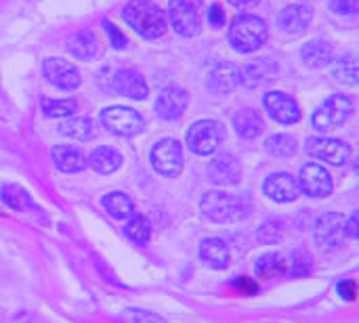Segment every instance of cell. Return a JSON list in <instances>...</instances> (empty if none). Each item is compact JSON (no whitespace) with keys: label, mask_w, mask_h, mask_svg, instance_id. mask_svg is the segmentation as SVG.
<instances>
[{"label":"cell","mask_w":359,"mask_h":323,"mask_svg":"<svg viewBox=\"0 0 359 323\" xmlns=\"http://www.w3.org/2000/svg\"><path fill=\"white\" fill-rule=\"evenodd\" d=\"M122 17L128 27L147 40L160 38L168 29L166 13L151 0H128L122 8Z\"/></svg>","instance_id":"cell-1"},{"label":"cell","mask_w":359,"mask_h":323,"mask_svg":"<svg viewBox=\"0 0 359 323\" xmlns=\"http://www.w3.org/2000/svg\"><path fill=\"white\" fill-rule=\"evenodd\" d=\"M200 212L212 223H238L248 217V202L225 191H208L200 200Z\"/></svg>","instance_id":"cell-2"},{"label":"cell","mask_w":359,"mask_h":323,"mask_svg":"<svg viewBox=\"0 0 359 323\" xmlns=\"http://www.w3.org/2000/svg\"><path fill=\"white\" fill-rule=\"evenodd\" d=\"M229 42L238 53H255L267 42V25L261 17L242 13L231 21Z\"/></svg>","instance_id":"cell-3"},{"label":"cell","mask_w":359,"mask_h":323,"mask_svg":"<svg viewBox=\"0 0 359 323\" xmlns=\"http://www.w3.org/2000/svg\"><path fill=\"white\" fill-rule=\"evenodd\" d=\"M202 0H170L166 15L170 27L183 38L198 36L202 29Z\"/></svg>","instance_id":"cell-4"},{"label":"cell","mask_w":359,"mask_h":323,"mask_svg":"<svg viewBox=\"0 0 359 323\" xmlns=\"http://www.w3.org/2000/svg\"><path fill=\"white\" fill-rule=\"evenodd\" d=\"M353 111V99L349 95H332L328 97L311 116V124L320 132H328L339 128L349 120Z\"/></svg>","instance_id":"cell-5"},{"label":"cell","mask_w":359,"mask_h":323,"mask_svg":"<svg viewBox=\"0 0 359 323\" xmlns=\"http://www.w3.org/2000/svg\"><path fill=\"white\" fill-rule=\"evenodd\" d=\"M223 141V126L215 120H200L189 126L185 135V145L196 156H210L219 149Z\"/></svg>","instance_id":"cell-6"},{"label":"cell","mask_w":359,"mask_h":323,"mask_svg":"<svg viewBox=\"0 0 359 323\" xmlns=\"http://www.w3.org/2000/svg\"><path fill=\"white\" fill-rule=\"evenodd\" d=\"M313 240L322 250H339L347 240V221L339 212L322 214L313 225Z\"/></svg>","instance_id":"cell-7"},{"label":"cell","mask_w":359,"mask_h":323,"mask_svg":"<svg viewBox=\"0 0 359 323\" xmlns=\"http://www.w3.org/2000/svg\"><path fill=\"white\" fill-rule=\"evenodd\" d=\"M149 158L154 170L162 177L172 179L183 170V147L177 139H160L154 145Z\"/></svg>","instance_id":"cell-8"},{"label":"cell","mask_w":359,"mask_h":323,"mask_svg":"<svg viewBox=\"0 0 359 323\" xmlns=\"http://www.w3.org/2000/svg\"><path fill=\"white\" fill-rule=\"evenodd\" d=\"M101 124L107 132L118 135V137H133L139 135L145 126L143 118L139 111L130 107H107L101 111Z\"/></svg>","instance_id":"cell-9"},{"label":"cell","mask_w":359,"mask_h":323,"mask_svg":"<svg viewBox=\"0 0 359 323\" xmlns=\"http://www.w3.org/2000/svg\"><path fill=\"white\" fill-rule=\"evenodd\" d=\"M297 183H299V191H303L307 198H313V200L328 198L334 189L330 172L324 166L313 164V162H309L301 168Z\"/></svg>","instance_id":"cell-10"},{"label":"cell","mask_w":359,"mask_h":323,"mask_svg":"<svg viewBox=\"0 0 359 323\" xmlns=\"http://www.w3.org/2000/svg\"><path fill=\"white\" fill-rule=\"evenodd\" d=\"M42 74H44V78L53 86H57L61 90H67V92L69 90H76L82 84V76H80L78 67L74 63L61 59V57H48V59H44Z\"/></svg>","instance_id":"cell-11"},{"label":"cell","mask_w":359,"mask_h":323,"mask_svg":"<svg viewBox=\"0 0 359 323\" xmlns=\"http://www.w3.org/2000/svg\"><path fill=\"white\" fill-rule=\"evenodd\" d=\"M307 153L311 158L328 162L332 166H343L351 158V147L345 141H339V139L313 137V139H307Z\"/></svg>","instance_id":"cell-12"},{"label":"cell","mask_w":359,"mask_h":323,"mask_svg":"<svg viewBox=\"0 0 359 323\" xmlns=\"http://www.w3.org/2000/svg\"><path fill=\"white\" fill-rule=\"evenodd\" d=\"M263 107L269 114V118L276 120V122H280V124H294V122L301 120V107H299V103L290 95H286L282 90L267 92L263 97Z\"/></svg>","instance_id":"cell-13"},{"label":"cell","mask_w":359,"mask_h":323,"mask_svg":"<svg viewBox=\"0 0 359 323\" xmlns=\"http://www.w3.org/2000/svg\"><path fill=\"white\" fill-rule=\"evenodd\" d=\"M187 107V90L181 86H166L156 99V116L160 120H179Z\"/></svg>","instance_id":"cell-14"},{"label":"cell","mask_w":359,"mask_h":323,"mask_svg":"<svg viewBox=\"0 0 359 323\" xmlns=\"http://www.w3.org/2000/svg\"><path fill=\"white\" fill-rule=\"evenodd\" d=\"M208 179L215 185H221V187L238 185L240 179H242V166H240V162L231 153H221V156L210 160V164H208Z\"/></svg>","instance_id":"cell-15"},{"label":"cell","mask_w":359,"mask_h":323,"mask_svg":"<svg viewBox=\"0 0 359 323\" xmlns=\"http://www.w3.org/2000/svg\"><path fill=\"white\" fill-rule=\"evenodd\" d=\"M263 193L278 204H290L299 198V183L294 177L286 172L269 174L263 183Z\"/></svg>","instance_id":"cell-16"},{"label":"cell","mask_w":359,"mask_h":323,"mask_svg":"<svg viewBox=\"0 0 359 323\" xmlns=\"http://www.w3.org/2000/svg\"><path fill=\"white\" fill-rule=\"evenodd\" d=\"M111 88L118 95L135 99V101H143L149 95V86H147L145 78L139 71H135V69H120V71H116L114 78H111Z\"/></svg>","instance_id":"cell-17"},{"label":"cell","mask_w":359,"mask_h":323,"mask_svg":"<svg viewBox=\"0 0 359 323\" xmlns=\"http://www.w3.org/2000/svg\"><path fill=\"white\" fill-rule=\"evenodd\" d=\"M278 65L269 59H257L240 69V84L246 88H261L276 80Z\"/></svg>","instance_id":"cell-18"},{"label":"cell","mask_w":359,"mask_h":323,"mask_svg":"<svg viewBox=\"0 0 359 323\" xmlns=\"http://www.w3.org/2000/svg\"><path fill=\"white\" fill-rule=\"evenodd\" d=\"M311 19H313V11L307 4H288L278 15L280 27L288 34H299V32L307 29Z\"/></svg>","instance_id":"cell-19"},{"label":"cell","mask_w":359,"mask_h":323,"mask_svg":"<svg viewBox=\"0 0 359 323\" xmlns=\"http://www.w3.org/2000/svg\"><path fill=\"white\" fill-rule=\"evenodd\" d=\"M240 84V69L227 61L217 63L208 74V88L217 95L231 92Z\"/></svg>","instance_id":"cell-20"},{"label":"cell","mask_w":359,"mask_h":323,"mask_svg":"<svg viewBox=\"0 0 359 323\" xmlns=\"http://www.w3.org/2000/svg\"><path fill=\"white\" fill-rule=\"evenodd\" d=\"M50 156H53L55 166L61 172H67V174L82 172L88 166L84 153L78 147H74V145H55L53 151H50Z\"/></svg>","instance_id":"cell-21"},{"label":"cell","mask_w":359,"mask_h":323,"mask_svg":"<svg viewBox=\"0 0 359 323\" xmlns=\"http://www.w3.org/2000/svg\"><path fill=\"white\" fill-rule=\"evenodd\" d=\"M200 259L210 267V269H217V271H223L229 267V246L219 240V238H208L200 244Z\"/></svg>","instance_id":"cell-22"},{"label":"cell","mask_w":359,"mask_h":323,"mask_svg":"<svg viewBox=\"0 0 359 323\" xmlns=\"http://www.w3.org/2000/svg\"><path fill=\"white\" fill-rule=\"evenodd\" d=\"M233 128H236L238 137H242V139H257L263 132L265 124H263V118L257 109L242 107L233 116Z\"/></svg>","instance_id":"cell-23"},{"label":"cell","mask_w":359,"mask_h":323,"mask_svg":"<svg viewBox=\"0 0 359 323\" xmlns=\"http://www.w3.org/2000/svg\"><path fill=\"white\" fill-rule=\"evenodd\" d=\"M65 44H67V50L76 59H82V61H90L99 50V40H97L95 32H90V29H82V32L72 34Z\"/></svg>","instance_id":"cell-24"},{"label":"cell","mask_w":359,"mask_h":323,"mask_svg":"<svg viewBox=\"0 0 359 323\" xmlns=\"http://www.w3.org/2000/svg\"><path fill=\"white\" fill-rule=\"evenodd\" d=\"M86 164L99 174H111L122 166V156L118 153V149L101 145V147L93 149V153L86 158Z\"/></svg>","instance_id":"cell-25"},{"label":"cell","mask_w":359,"mask_h":323,"mask_svg":"<svg viewBox=\"0 0 359 323\" xmlns=\"http://www.w3.org/2000/svg\"><path fill=\"white\" fill-rule=\"evenodd\" d=\"M255 273L261 280H276L288 273V259L282 252H267L257 259Z\"/></svg>","instance_id":"cell-26"},{"label":"cell","mask_w":359,"mask_h":323,"mask_svg":"<svg viewBox=\"0 0 359 323\" xmlns=\"http://www.w3.org/2000/svg\"><path fill=\"white\" fill-rule=\"evenodd\" d=\"M59 132L74 141H90L97 135L95 122L86 116H69L65 122L59 124Z\"/></svg>","instance_id":"cell-27"},{"label":"cell","mask_w":359,"mask_h":323,"mask_svg":"<svg viewBox=\"0 0 359 323\" xmlns=\"http://www.w3.org/2000/svg\"><path fill=\"white\" fill-rule=\"evenodd\" d=\"M301 57L307 67H326L334 61V48L328 42L316 40V42H307L301 48Z\"/></svg>","instance_id":"cell-28"},{"label":"cell","mask_w":359,"mask_h":323,"mask_svg":"<svg viewBox=\"0 0 359 323\" xmlns=\"http://www.w3.org/2000/svg\"><path fill=\"white\" fill-rule=\"evenodd\" d=\"M332 76L339 84L345 86H358L359 84V57L355 55H343L341 59L332 61Z\"/></svg>","instance_id":"cell-29"},{"label":"cell","mask_w":359,"mask_h":323,"mask_svg":"<svg viewBox=\"0 0 359 323\" xmlns=\"http://www.w3.org/2000/svg\"><path fill=\"white\" fill-rule=\"evenodd\" d=\"M101 204H103L105 212H107L109 217L118 219V221L130 219V217L135 214V204H133V200H130L126 193H120V191L107 193V195L101 200Z\"/></svg>","instance_id":"cell-30"},{"label":"cell","mask_w":359,"mask_h":323,"mask_svg":"<svg viewBox=\"0 0 359 323\" xmlns=\"http://www.w3.org/2000/svg\"><path fill=\"white\" fill-rule=\"evenodd\" d=\"M0 198H2V202H4L8 208H11V210H15V212H23V210L34 208V202H32L29 193H27L23 187L15 185V183H6V185H2V189H0Z\"/></svg>","instance_id":"cell-31"},{"label":"cell","mask_w":359,"mask_h":323,"mask_svg":"<svg viewBox=\"0 0 359 323\" xmlns=\"http://www.w3.org/2000/svg\"><path fill=\"white\" fill-rule=\"evenodd\" d=\"M265 151L273 158H290L297 151V139L286 132L271 135L265 141Z\"/></svg>","instance_id":"cell-32"},{"label":"cell","mask_w":359,"mask_h":323,"mask_svg":"<svg viewBox=\"0 0 359 323\" xmlns=\"http://www.w3.org/2000/svg\"><path fill=\"white\" fill-rule=\"evenodd\" d=\"M124 233H126V238H128L130 242H135V244H139V246H145V244L149 242V238H151V225H149V221H147L145 217L133 214V217L128 219L126 227H124Z\"/></svg>","instance_id":"cell-33"},{"label":"cell","mask_w":359,"mask_h":323,"mask_svg":"<svg viewBox=\"0 0 359 323\" xmlns=\"http://www.w3.org/2000/svg\"><path fill=\"white\" fill-rule=\"evenodd\" d=\"M78 109L74 99H42V111L48 118H69Z\"/></svg>","instance_id":"cell-34"},{"label":"cell","mask_w":359,"mask_h":323,"mask_svg":"<svg viewBox=\"0 0 359 323\" xmlns=\"http://www.w3.org/2000/svg\"><path fill=\"white\" fill-rule=\"evenodd\" d=\"M257 240L261 244H276L278 240H282V225L278 221H265L257 229Z\"/></svg>","instance_id":"cell-35"},{"label":"cell","mask_w":359,"mask_h":323,"mask_svg":"<svg viewBox=\"0 0 359 323\" xmlns=\"http://www.w3.org/2000/svg\"><path fill=\"white\" fill-rule=\"evenodd\" d=\"M122 323H164V319L156 313L141 311V309H126L122 313Z\"/></svg>","instance_id":"cell-36"},{"label":"cell","mask_w":359,"mask_h":323,"mask_svg":"<svg viewBox=\"0 0 359 323\" xmlns=\"http://www.w3.org/2000/svg\"><path fill=\"white\" fill-rule=\"evenodd\" d=\"M103 27H105V32H107V36H109V42H111V46L114 48H126V38H124V34L111 23V21H103Z\"/></svg>","instance_id":"cell-37"},{"label":"cell","mask_w":359,"mask_h":323,"mask_svg":"<svg viewBox=\"0 0 359 323\" xmlns=\"http://www.w3.org/2000/svg\"><path fill=\"white\" fill-rule=\"evenodd\" d=\"M233 288L238 292H242L244 296H252V294L259 292V284L255 280H250V277H236L233 280Z\"/></svg>","instance_id":"cell-38"},{"label":"cell","mask_w":359,"mask_h":323,"mask_svg":"<svg viewBox=\"0 0 359 323\" xmlns=\"http://www.w3.org/2000/svg\"><path fill=\"white\" fill-rule=\"evenodd\" d=\"M330 8L337 15H353L358 11V2L355 0H330Z\"/></svg>","instance_id":"cell-39"},{"label":"cell","mask_w":359,"mask_h":323,"mask_svg":"<svg viewBox=\"0 0 359 323\" xmlns=\"http://www.w3.org/2000/svg\"><path fill=\"white\" fill-rule=\"evenodd\" d=\"M337 290H339V294H341V298H343V301H355V298H358L359 288L353 280H345V282H341Z\"/></svg>","instance_id":"cell-40"},{"label":"cell","mask_w":359,"mask_h":323,"mask_svg":"<svg viewBox=\"0 0 359 323\" xmlns=\"http://www.w3.org/2000/svg\"><path fill=\"white\" fill-rule=\"evenodd\" d=\"M208 23L212 27H223V23H225V11L219 4H212L210 6V11H208Z\"/></svg>","instance_id":"cell-41"},{"label":"cell","mask_w":359,"mask_h":323,"mask_svg":"<svg viewBox=\"0 0 359 323\" xmlns=\"http://www.w3.org/2000/svg\"><path fill=\"white\" fill-rule=\"evenodd\" d=\"M309 269H311V263H309V259L305 256V252H303V259H301V261L294 256V263H292V275H307V273H309Z\"/></svg>","instance_id":"cell-42"},{"label":"cell","mask_w":359,"mask_h":323,"mask_svg":"<svg viewBox=\"0 0 359 323\" xmlns=\"http://www.w3.org/2000/svg\"><path fill=\"white\" fill-rule=\"evenodd\" d=\"M347 238L359 240V210H355V212L347 219Z\"/></svg>","instance_id":"cell-43"},{"label":"cell","mask_w":359,"mask_h":323,"mask_svg":"<svg viewBox=\"0 0 359 323\" xmlns=\"http://www.w3.org/2000/svg\"><path fill=\"white\" fill-rule=\"evenodd\" d=\"M227 2L233 4V6H238V8H250V6L259 4V0H227Z\"/></svg>","instance_id":"cell-44"},{"label":"cell","mask_w":359,"mask_h":323,"mask_svg":"<svg viewBox=\"0 0 359 323\" xmlns=\"http://www.w3.org/2000/svg\"><path fill=\"white\" fill-rule=\"evenodd\" d=\"M355 172L359 174V158H358V162H355Z\"/></svg>","instance_id":"cell-45"}]
</instances>
